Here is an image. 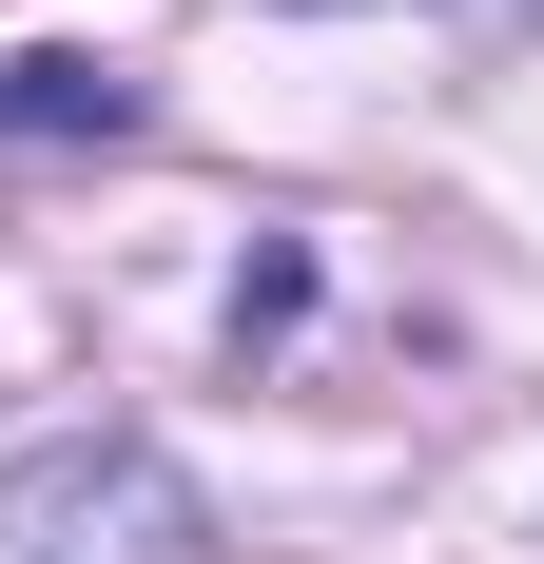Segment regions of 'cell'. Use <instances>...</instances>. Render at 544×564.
Listing matches in <instances>:
<instances>
[{
	"label": "cell",
	"instance_id": "obj_1",
	"mask_svg": "<svg viewBox=\"0 0 544 564\" xmlns=\"http://www.w3.org/2000/svg\"><path fill=\"white\" fill-rule=\"evenodd\" d=\"M195 545L215 525H195V487L156 448H40L0 487V564H195Z\"/></svg>",
	"mask_w": 544,
	"mask_h": 564
},
{
	"label": "cell",
	"instance_id": "obj_2",
	"mask_svg": "<svg viewBox=\"0 0 544 564\" xmlns=\"http://www.w3.org/2000/svg\"><path fill=\"white\" fill-rule=\"evenodd\" d=\"M0 117H20V137H117L137 78H98V58H0Z\"/></svg>",
	"mask_w": 544,
	"mask_h": 564
}]
</instances>
